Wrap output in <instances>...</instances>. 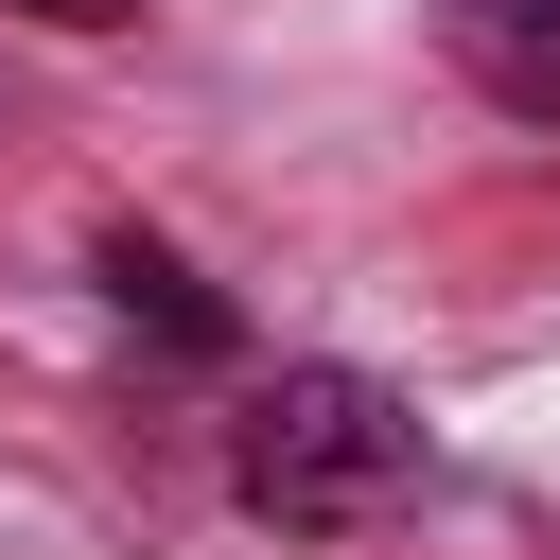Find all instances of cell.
I'll list each match as a JSON object with an SVG mask.
<instances>
[{"instance_id": "obj_2", "label": "cell", "mask_w": 560, "mask_h": 560, "mask_svg": "<svg viewBox=\"0 0 560 560\" xmlns=\"http://www.w3.org/2000/svg\"><path fill=\"white\" fill-rule=\"evenodd\" d=\"M438 52H455L508 122L560 140V0H438Z\"/></svg>"}, {"instance_id": "obj_1", "label": "cell", "mask_w": 560, "mask_h": 560, "mask_svg": "<svg viewBox=\"0 0 560 560\" xmlns=\"http://www.w3.org/2000/svg\"><path fill=\"white\" fill-rule=\"evenodd\" d=\"M402 472H420V420H402L368 368H280V385H245V420H228V490H245L262 525H298V542L368 525Z\"/></svg>"}, {"instance_id": "obj_4", "label": "cell", "mask_w": 560, "mask_h": 560, "mask_svg": "<svg viewBox=\"0 0 560 560\" xmlns=\"http://www.w3.org/2000/svg\"><path fill=\"white\" fill-rule=\"evenodd\" d=\"M18 18H52V35H122L140 0H18Z\"/></svg>"}, {"instance_id": "obj_3", "label": "cell", "mask_w": 560, "mask_h": 560, "mask_svg": "<svg viewBox=\"0 0 560 560\" xmlns=\"http://www.w3.org/2000/svg\"><path fill=\"white\" fill-rule=\"evenodd\" d=\"M105 298H122L140 332H175V350H228V298H210V280L175 262V245H140V228L105 245Z\"/></svg>"}]
</instances>
